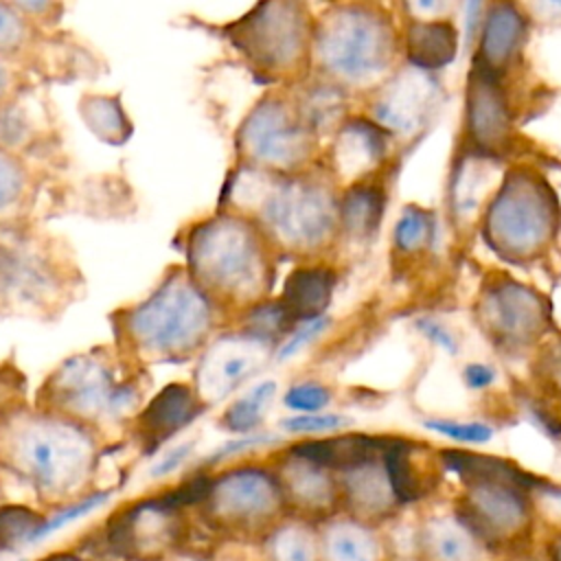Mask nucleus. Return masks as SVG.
Masks as SVG:
<instances>
[{
  "mask_svg": "<svg viewBox=\"0 0 561 561\" xmlns=\"http://www.w3.org/2000/svg\"><path fill=\"white\" fill-rule=\"evenodd\" d=\"M112 451L99 436L31 401L0 419V493L44 515L88 500Z\"/></svg>",
  "mask_w": 561,
  "mask_h": 561,
  "instance_id": "nucleus-1",
  "label": "nucleus"
},
{
  "mask_svg": "<svg viewBox=\"0 0 561 561\" xmlns=\"http://www.w3.org/2000/svg\"><path fill=\"white\" fill-rule=\"evenodd\" d=\"M224 322L182 263H169L147 296L107 313L112 346L145 370L197 359Z\"/></svg>",
  "mask_w": 561,
  "mask_h": 561,
  "instance_id": "nucleus-2",
  "label": "nucleus"
},
{
  "mask_svg": "<svg viewBox=\"0 0 561 561\" xmlns=\"http://www.w3.org/2000/svg\"><path fill=\"white\" fill-rule=\"evenodd\" d=\"M153 388L151 370L129 364L114 346L94 344L61 359L35 388L31 403L99 436L112 449L127 443Z\"/></svg>",
  "mask_w": 561,
  "mask_h": 561,
  "instance_id": "nucleus-3",
  "label": "nucleus"
},
{
  "mask_svg": "<svg viewBox=\"0 0 561 561\" xmlns=\"http://www.w3.org/2000/svg\"><path fill=\"white\" fill-rule=\"evenodd\" d=\"M175 241L184 254L186 274L224 316L261 302L270 283V261L263 232L254 221L215 210L186 224Z\"/></svg>",
  "mask_w": 561,
  "mask_h": 561,
  "instance_id": "nucleus-4",
  "label": "nucleus"
},
{
  "mask_svg": "<svg viewBox=\"0 0 561 561\" xmlns=\"http://www.w3.org/2000/svg\"><path fill=\"white\" fill-rule=\"evenodd\" d=\"M85 294L88 278L64 234L44 226L0 232V320L50 324Z\"/></svg>",
  "mask_w": 561,
  "mask_h": 561,
  "instance_id": "nucleus-5",
  "label": "nucleus"
},
{
  "mask_svg": "<svg viewBox=\"0 0 561 561\" xmlns=\"http://www.w3.org/2000/svg\"><path fill=\"white\" fill-rule=\"evenodd\" d=\"M219 210L237 213L289 248H316L333 232L335 202L327 188L300 178H272L239 164L226 178Z\"/></svg>",
  "mask_w": 561,
  "mask_h": 561,
  "instance_id": "nucleus-6",
  "label": "nucleus"
},
{
  "mask_svg": "<svg viewBox=\"0 0 561 561\" xmlns=\"http://www.w3.org/2000/svg\"><path fill=\"white\" fill-rule=\"evenodd\" d=\"M186 508L226 539H250L280 511V482L261 467H232L191 482L180 493Z\"/></svg>",
  "mask_w": 561,
  "mask_h": 561,
  "instance_id": "nucleus-7",
  "label": "nucleus"
},
{
  "mask_svg": "<svg viewBox=\"0 0 561 561\" xmlns=\"http://www.w3.org/2000/svg\"><path fill=\"white\" fill-rule=\"evenodd\" d=\"M0 55L26 68L44 88L92 79L101 61L72 33H46L33 26L11 0H0Z\"/></svg>",
  "mask_w": 561,
  "mask_h": 561,
  "instance_id": "nucleus-8",
  "label": "nucleus"
},
{
  "mask_svg": "<svg viewBox=\"0 0 561 561\" xmlns=\"http://www.w3.org/2000/svg\"><path fill=\"white\" fill-rule=\"evenodd\" d=\"M191 519L180 493L123 504L105 524V543L116 561H164L184 550Z\"/></svg>",
  "mask_w": 561,
  "mask_h": 561,
  "instance_id": "nucleus-9",
  "label": "nucleus"
},
{
  "mask_svg": "<svg viewBox=\"0 0 561 561\" xmlns=\"http://www.w3.org/2000/svg\"><path fill=\"white\" fill-rule=\"evenodd\" d=\"M318 55L331 75L348 83H366L390 64V26L379 13L364 7L337 9L322 20Z\"/></svg>",
  "mask_w": 561,
  "mask_h": 561,
  "instance_id": "nucleus-10",
  "label": "nucleus"
},
{
  "mask_svg": "<svg viewBox=\"0 0 561 561\" xmlns=\"http://www.w3.org/2000/svg\"><path fill=\"white\" fill-rule=\"evenodd\" d=\"M230 46L261 72H280L305 48V22L300 9L287 2H263L234 22L221 26Z\"/></svg>",
  "mask_w": 561,
  "mask_h": 561,
  "instance_id": "nucleus-11",
  "label": "nucleus"
},
{
  "mask_svg": "<svg viewBox=\"0 0 561 561\" xmlns=\"http://www.w3.org/2000/svg\"><path fill=\"white\" fill-rule=\"evenodd\" d=\"M554 228V204L533 175L506 180L486 217V232L495 248L524 256L539 250Z\"/></svg>",
  "mask_w": 561,
  "mask_h": 561,
  "instance_id": "nucleus-12",
  "label": "nucleus"
},
{
  "mask_svg": "<svg viewBox=\"0 0 561 561\" xmlns=\"http://www.w3.org/2000/svg\"><path fill=\"white\" fill-rule=\"evenodd\" d=\"M307 140V127L278 99L254 105L234 134L241 164L263 171L302 162L309 151Z\"/></svg>",
  "mask_w": 561,
  "mask_h": 561,
  "instance_id": "nucleus-13",
  "label": "nucleus"
},
{
  "mask_svg": "<svg viewBox=\"0 0 561 561\" xmlns=\"http://www.w3.org/2000/svg\"><path fill=\"white\" fill-rule=\"evenodd\" d=\"M270 344L245 329L217 333L197 355L193 392L208 410L241 388L267 359Z\"/></svg>",
  "mask_w": 561,
  "mask_h": 561,
  "instance_id": "nucleus-14",
  "label": "nucleus"
},
{
  "mask_svg": "<svg viewBox=\"0 0 561 561\" xmlns=\"http://www.w3.org/2000/svg\"><path fill=\"white\" fill-rule=\"evenodd\" d=\"M64 169L0 149V232L42 226L44 199L61 186Z\"/></svg>",
  "mask_w": 561,
  "mask_h": 561,
  "instance_id": "nucleus-15",
  "label": "nucleus"
},
{
  "mask_svg": "<svg viewBox=\"0 0 561 561\" xmlns=\"http://www.w3.org/2000/svg\"><path fill=\"white\" fill-rule=\"evenodd\" d=\"M0 149L48 164H68L44 85H35L0 107Z\"/></svg>",
  "mask_w": 561,
  "mask_h": 561,
  "instance_id": "nucleus-16",
  "label": "nucleus"
},
{
  "mask_svg": "<svg viewBox=\"0 0 561 561\" xmlns=\"http://www.w3.org/2000/svg\"><path fill=\"white\" fill-rule=\"evenodd\" d=\"M204 412L206 408L197 401L191 386L167 383L138 412L131 423L127 443L136 445L142 454H151Z\"/></svg>",
  "mask_w": 561,
  "mask_h": 561,
  "instance_id": "nucleus-17",
  "label": "nucleus"
},
{
  "mask_svg": "<svg viewBox=\"0 0 561 561\" xmlns=\"http://www.w3.org/2000/svg\"><path fill=\"white\" fill-rule=\"evenodd\" d=\"M526 517L528 511L522 489L497 482L469 484L460 519L482 543L519 533Z\"/></svg>",
  "mask_w": 561,
  "mask_h": 561,
  "instance_id": "nucleus-18",
  "label": "nucleus"
},
{
  "mask_svg": "<svg viewBox=\"0 0 561 561\" xmlns=\"http://www.w3.org/2000/svg\"><path fill=\"white\" fill-rule=\"evenodd\" d=\"M482 313L491 329L506 340H528L546 322L543 300L528 287L500 280L482 298Z\"/></svg>",
  "mask_w": 561,
  "mask_h": 561,
  "instance_id": "nucleus-19",
  "label": "nucleus"
},
{
  "mask_svg": "<svg viewBox=\"0 0 561 561\" xmlns=\"http://www.w3.org/2000/svg\"><path fill=\"white\" fill-rule=\"evenodd\" d=\"M434 85L423 70H410L397 77V81L375 103V116L381 125L397 131H412L423 123Z\"/></svg>",
  "mask_w": 561,
  "mask_h": 561,
  "instance_id": "nucleus-20",
  "label": "nucleus"
},
{
  "mask_svg": "<svg viewBox=\"0 0 561 561\" xmlns=\"http://www.w3.org/2000/svg\"><path fill=\"white\" fill-rule=\"evenodd\" d=\"M467 125L482 147H495L506 138L508 112L491 72L480 70L478 79L469 85Z\"/></svg>",
  "mask_w": 561,
  "mask_h": 561,
  "instance_id": "nucleus-21",
  "label": "nucleus"
},
{
  "mask_svg": "<svg viewBox=\"0 0 561 561\" xmlns=\"http://www.w3.org/2000/svg\"><path fill=\"white\" fill-rule=\"evenodd\" d=\"M335 287V274L329 267H298L283 289L280 305L294 322H307L324 316Z\"/></svg>",
  "mask_w": 561,
  "mask_h": 561,
  "instance_id": "nucleus-22",
  "label": "nucleus"
},
{
  "mask_svg": "<svg viewBox=\"0 0 561 561\" xmlns=\"http://www.w3.org/2000/svg\"><path fill=\"white\" fill-rule=\"evenodd\" d=\"M342 473V491L359 517L379 519L394 508L397 500L392 495L383 462H377L375 458L357 467H351Z\"/></svg>",
  "mask_w": 561,
  "mask_h": 561,
  "instance_id": "nucleus-23",
  "label": "nucleus"
},
{
  "mask_svg": "<svg viewBox=\"0 0 561 561\" xmlns=\"http://www.w3.org/2000/svg\"><path fill=\"white\" fill-rule=\"evenodd\" d=\"M524 18L513 4H493L480 31V64L484 72L500 70L519 46Z\"/></svg>",
  "mask_w": 561,
  "mask_h": 561,
  "instance_id": "nucleus-24",
  "label": "nucleus"
},
{
  "mask_svg": "<svg viewBox=\"0 0 561 561\" xmlns=\"http://www.w3.org/2000/svg\"><path fill=\"white\" fill-rule=\"evenodd\" d=\"M383 149H386V140L377 123L348 121L344 123L335 140L333 160L342 175L355 178L373 169L377 160L383 156Z\"/></svg>",
  "mask_w": 561,
  "mask_h": 561,
  "instance_id": "nucleus-25",
  "label": "nucleus"
},
{
  "mask_svg": "<svg viewBox=\"0 0 561 561\" xmlns=\"http://www.w3.org/2000/svg\"><path fill=\"white\" fill-rule=\"evenodd\" d=\"M443 462L447 469L456 471L467 484L473 482H497V484H511L522 491L526 489H537L541 482L515 467L508 460L493 458V456H480L471 451H460V449H449L443 451Z\"/></svg>",
  "mask_w": 561,
  "mask_h": 561,
  "instance_id": "nucleus-26",
  "label": "nucleus"
},
{
  "mask_svg": "<svg viewBox=\"0 0 561 561\" xmlns=\"http://www.w3.org/2000/svg\"><path fill=\"white\" fill-rule=\"evenodd\" d=\"M381 554L375 533L357 522H333L320 535L322 561H381Z\"/></svg>",
  "mask_w": 561,
  "mask_h": 561,
  "instance_id": "nucleus-27",
  "label": "nucleus"
},
{
  "mask_svg": "<svg viewBox=\"0 0 561 561\" xmlns=\"http://www.w3.org/2000/svg\"><path fill=\"white\" fill-rule=\"evenodd\" d=\"M410 61L416 70H434L451 64L456 55V31L449 22L430 20L410 26L408 35Z\"/></svg>",
  "mask_w": 561,
  "mask_h": 561,
  "instance_id": "nucleus-28",
  "label": "nucleus"
},
{
  "mask_svg": "<svg viewBox=\"0 0 561 561\" xmlns=\"http://www.w3.org/2000/svg\"><path fill=\"white\" fill-rule=\"evenodd\" d=\"M285 486L291 502L305 511H327L335 502V484L329 471L291 456L285 467Z\"/></svg>",
  "mask_w": 561,
  "mask_h": 561,
  "instance_id": "nucleus-29",
  "label": "nucleus"
},
{
  "mask_svg": "<svg viewBox=\"0 0 561 561\" xmlns=\"http://www.w3.org/2000/svg\"><path fill=\"white\" fill-rule=\"evenodd\" d=\"M423 539L432 561H484V543L462 522H432Z\"/></svg>",
  "mask_w": 561,
  "mask_h": 561,
  "instance_id": "nucleus-30",
  "label": "nucleus"
},
{
  "mask_svg": "<svg viewBox=\"0 0 561 561\" xmlns=\"http://www.w3.org/2000/svg\"><path fill=\"white\" fill-rule=\"evenodd\" d=\"M381 213H383V195L377 186H370V184L353 186L340 204L342 226L357 237L370 234L379 226Z\"/></svg>",
  "mask_w": 561,
  "mask_h": 561,
  "instance_id": "nucleus-31",
  "label": "nucleus"
},
{
  "mask_svg": "<svg viewBox=\"0 0 561 561\" xmlns=\"http://www.w3.org/2000/svg\"><path fill=\"white\" fill-rule=\"evenodd\" d=\"M270 561H322L320 537L305 524H287L265 535Z\"/></svg>",
  "mask_w": 561,
  "mask_h": 561,
  "instance_id": "nucleus-32",
  "label": "nucleus"
},
{
  "mask_svg": "<svg viewBox=\"0 0 561 561\" xmlns=\"http://www.w3.org/2000/svg\"><path fill=\"white\" fill-rule=\"evenodd\" d=\"M274 394H276V381L265 379L254 383L250 390H245L237 401H232L226 408L221 416V425L237 434L252 432L265 416V410L270 408Z\"/></svg>",
  "mask_w": 561,
  "mask_h": 561,
  "instance_id": "nucleus-33",
  "label": "nucleus"
},
{
  "mask_svg": "<svg viewBox=\"0 0 561 561\" xmlns=\"http://www.w3.org/2000/svg\"><path fill=\"white\" fill-rule=\"evenodd\" d=\"M46 517L42 511L18 504V502H2L0 504V552L13 550L26 539H31L44 524Z\"/></svg>",
  "mask_w": 561,
  "mask_h": 561,
  "instance_id": "nucleus-34",
  "label": "nucleus"
},
{
  "mask_svg": "<svg viewBox=\"0 0 561 561\" xmlns=\"http://www.w3.org/2000/svg\"><path fill=\"white\" fill-rule=\"evenodd\" d=\"M432 215L425 213L423 208L410 206L401 213L394 232H392V241L397 245V250L412 254L419 252L421 248L427 245V241L432 239Z\"/></svg>",
  "mask_w": 561,
  "mask_h": 561,
  "instance_id": "nucleus-35",
  "label": "nucleus"
},
{
  "mask_svg": "<svg viewBox=\"0 0 561 561\" xmlns=\"http://www.w3.org/2000/svg\"><path fill=\"white\" fill-rule=\"evenodd\" d=\"M28 401V379L11 351L0 359V419Z\"/></svg>",
  "mask_w": 561,
  "mask_h": 561,
  "instance_id": "nucleus-36",
  "label": "nucleus"
},
{
  "mask_svg": "<svg viewBox=\"0 0 561 561\" xmlns=\"http://www.w3.org/2000/svg\"><path fill=\"white\" fill-rule=\"evenodd\" d=\"M331 399L333 394L324 383L300 381L285 392L283 405L294 410L296 414H316V412H322L331 403Z\"/></svg>",
  "mask_w": 561,
  "mask_h": 561,
  "instance_id": "nucleus-37",
  "label": "nucleus"
},
{
  "mask_svg": "<svg viewBox=\"0 0 561 561\" xmlns=\"http://www.w3.org/2000/svg\"><path fill=\"white\" fill-rule=\"evenodd\" d=\"M423 427L447 436L456 443H465V445H480L491 440L493 430L486 423L480 421H454V419H427L423 421Z\"/></svg>",
  "mask_w": 561,
  "mask_h": 561,
  "instance_id": "nucleus-38",
  "label": "nucleus"
},
{
  "mask_svg": "<svg viewBox=\"0 0 561 561\" xmlns=\"http://www.w3.org/2000/svg\"><path fill=\"white\" fill-rule=\"evenodd\" d=\"M15 9L39 31L55 33L61 26V18L66 13V4L57 0H11Z\"/></svg>",
  "mask_w": 561,
  "mask_h": 561,
  "instance_id": "nucleus-39",
  "label": "nucleus"
},
{
  "mask_svg": "<svg viewBox=\"0 0 561 561\" xmlns=\"http://www.w3.org/2000/svg\"><path fill=\"white\" fill-rule=\"evenodd\" d=\"M42 85L26 68L0 55V107L15 101L26 90Z\"/></svg>",
  "mask_w": 561,
  "mask_h": 561,
  "instance_id": "nucleus-40",
  "label": "nucleus"
},
{
  "mask_svg": "<svg viewBox=\"0 0 561 561\" xmlns=\"http://www.w3.org/2000/svg\"><path fill=\"white\" fill-rule=\"evenodd\" d=\"M348 425V419L342 414L316 412V414H296L280 421V427L289 434H327Z\"/></svg>",
  "mask_w": 561,
  "mask_h": 561,
  "instance_id": "nucleus-41",
  "label": "nucleus"
},
{
  "mask_svg": "<svg viewBox=\"0 0 561 561\" xmlns=\"http://www.w3.org/2000/svg\"><path fill=\"white\" fill-rule=\"evenodd\" d=\"M329 327V320L322 316V318H316V320H307V322H300L296 329H291L283 344L278 346L276 351V357L278 359H289L294 355H298L302 348H307L313 340H318V335Z\"/></svg>",
  "mask_w": 561,
  "mask_h": 561,
  "instance_id": "nucleus-42",
  "label": "nucleus"
},
{
  "mask_svg": "<svg viewBox=\"0 0 561 561\" xmlns=\"http://www.w3.org/2000/svg\"><path fill=\"white\" fill-rule=\"evenodd\" d=\"M416 329H419V333L421 335H425L432 344H436L438 348H443L445 353H456L458 351V344H456V340H454V335L449 333V329L445 327V324H440L438 320H434V318H421L419 322H416Z\"/></svg>",
  "mask_w": 561,
  "mask_h": 561,
  "instance_id": "nucleus-43",
  "label": "nucleus"
},
{
  "mask_svg": "<svg viewBox=\"0 0 561 561\" xmlns=\"http://www.w3.org/2000/svg\"><path fill=\"white\" fill-rule=\"evenodd\" d=\"M495 377H497L495 370L489 364H480V362L467 364L462 370V379H465L467 388H471V390L489 388L495 381Z\"/></svg>",
  "mask_w": 561,
  "mask_h": 561,
  "instance_id": "nucleus-44",
  "label": "nucleus"
},
{
  "mask_svg": "<svg viewBox=\"0 0 561 561\" xmlns=\"http://www.w3.org/2000/svg\"><path fill=\"white\" fill-rule=\"evenodd\" d=\"M35 561H92V559L83 552H77V550H55V552L37 557Z\"/></svg>",
  "mask_w": 561,
  "mask_h": 561,
  "instance_id": "nucleus-45",
  "label": "nucleus"
},
{
  "mask_svg": "<svg viewBox=\"0 0 561 561\" xmlns=\"http://www.w3.org/2000/svg\"><path fill=\"white\" fill-rule=\"evenodd\" d=\"M548 373H550V379L554 381V386L561 390V344L550 353Z\"/></svg>",
  "mask_w": 561,
  "mask_h": 561,
  "instance_id": "nucleus-46",
  "label": "nucleus"
},
{
  "mask_svg": "<svg viewBox=\"0 0 561 561\" xmlns=\"http://www.w3.org/2000/svg\"><path fill=\"white\" fill-rule=\"evenodd\" d=\"M164 561H208V559H204V557H199V554H195V552H188V550H180V552L171 554V557L164 559Z\"/></svg>",
  "mask_w": 561,
  "mask_h": 561,
  "instance_id": "nucleus-47",
  "label": "nucleus"
},
{
  "mask_svg": "<svg viewBox=\"0 0 561 561\" xmlns=\"http://www.w3.org/2000/svg\"><path fill=\"white\" fill-rule=\"evenodd\" d=\"M554 557H557V561H561V543L557 546V550H554Z\"/></svg>",
  "mask_w": 561,
  "mask_h": 561,
  "instance_id": "nucleus-48",
  "label": "nucleus"
},
{
  "mask_svg": "<svg viewBox=\"0 0 561 561\" xmlns=\"http://www.w3.org/2000/svg\"><path fill=\"white\" fill-rule=\"evenodd\" d=\"M2 502H4V497H2V493H0V504H2Z\"/></svg>",
  "mask_w": 561,
  "mask_h": 561,
  "instance_id": "nucleus-49",
  "label": "nucleus"
}]
</instances>
